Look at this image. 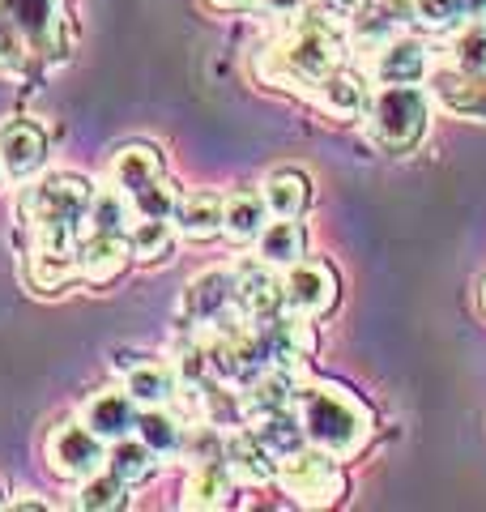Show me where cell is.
I'll return each instance as SVG.
<instances>
[{"mask_svg":"<svg viewBox=\"0 0 486 512\" xmlns=\"http://www.w3.org/2000/svg\"><path fill=\"white\" fill-rule=\"evenodd\" d=\"M214 9H248V5H256V0H209Z\"/></svg>","mask_w":486,"mask_h":512,"instance_id":"b9f144b4","label":"cell"},{"mask_svg":"<svg viewBox=\"0 0 486 512\" xmlns=\"http://www.w3.org/2000/svg\"><path fill=\"white\" fill-rule=\"evenodd\" d=\"M107 466V440L94 436L86 423H60L47 436V470L56 478H69V483H81V478L99 474Z\"/></svg>","mask_w":486,"mask_h":512,"instance_id":"8992f818","label":"cell"},{"mask_svg":"<svg viewBox=\"0 0 486 512\" xmlns=\"http://www.w3.org/2000/svg\"><path fill=\"white\" fill-rule=\"evenodd\" d=\"M448 69H457L465 77H482L486 82V22L461 26L448 43Z\"/></svg>","mask_w":486,"mask_h":512,"instance_id":"4dcf8cb0","label":"cell"},{"mask_svg":"<svg viewBox=\"0 0 486 512\" xmlns=\"http://www.w3.org/2000/svg\"><path fill=\"white\" fill-rule=\"evenodd\" d=\"M43 163H47V133L35 120L0 124V171L9 180H30Z\"/></svg>","mask_w":486,"mask_h":512,"instance_id":"4fadbf2b","label":"cell"},{"mask_svg":"<svg viewBox=\"0 0 486 512\" xmlns=\"http://www.w3.org/2000/svg\"><path fill=\"white\" fill-rule=\"evenodd\" d=\"M222 461H226V470L235 474V483H248V487L278 483V466H282V461L265 448V440L243 423L222 436Z\"/></svg>","mask_w":486,"mask_h":512,"instance_id":"9c48e42d","label":"cell"},{"mask_svg":"<svg viewBox=\"0 0 486 512\" xmlns=\"http://www.w3.org/2000/svg\"><path fill=\"white\" fill-rule=\"evenodd\" d=\"M299 372L295 367H265V372H256L248 384H243V410H248V419L256 414H269V410H286L290 402L299 397Z\"/></svg>","mask_w":486,"mask_h":512,"instance_id":"d6986e66","label":"cell"},{"mask_svg":"<svg viewBox=\"0 0 486 512\" xmlns=\"http://www.w3.org/2000/svg\"><path fill=\"white\" fill-rule=\"evenodd\" d=\"M137 436L154 448L158 461H171V457L184 453L188 427L180 423V414H175L171 406H141V414H137Z\"/></svg>","mask_w":486,"mask_h":512,"instance_id":"603a6c76","label":"cell"},{"mask_svg":"<svg viewBox=\"0 0 486 512\" xmlns=\"http://www.w3.org/2000/svg\"><path fill=\"white\" fill-rule=\"evenodd\" d=\"M235 500V474L226 470L222 457H209L197 461L184 478V508H201V512H214L226 508Z\"/></svg>","mask_w":486,"mask_h":512,"instance_id":"ac0fdd59","label":"cell"},{"mask_svg":"<svg viewBox=\"0 0 486 512\" xmlns=\"http://www.w3.org/2000/svg\"><path fill=\"white\" fill-rule=\"evenodd\" d=\"M175 201H180V192H175V184L167 180V175H158L154 184H145L141 192L128 197V205H133L137 218H158V222H171Z\"/></svg>","mask_w":486,"mask_h":512,"instance_id":"836d02e7","label":"cell"},{"mask_svg":"<svg viewBox=\"0 0 486 512\" xmlns=\"http://www.w3.org/2000/svg\"><path fill=\"white\" fill-rule=\"evenodd\" d=\"M26 60H30V47H26V39H22V30L13 26V18L5 13V5H0V69H5V73H18Z\"/></svg>","mask_w":486,"mask_h":512,"instance_id":"8d00e7d4","label":"cell"},{"mask_svg":"<svg viewBox=\"0 0 486 512\" xmlns=\"http://www.w3.org/2000/svg\"><path fill=\"white\" fill-rule=\"evenodd\" d=\"M312 103L324 111V116H333V120H354V116H363V111H367L371 94H367L359 73L333 69L329 77H320V82L312 86Z\"/></svg>","mask_w":486,"mask_h":512,"instance_id":"e0dca14e","label":"cell"},{"mask_svg":"<svg viewBox=\"0 0 486 512\" xmlns=\"http://www.w3.org/2000/svg\"><path fill=\"white\" fill-rule=\"evenodd\" d=\"M461 5H465V18L486 22V0H461Z\"/></svg>","mask_w":486,"mask_h":512,"instance_id":"60d3db41","label":"cell"},{"mask_svg":"<svg viewBox=\"0 0 486 512\" xmlns=\"http://www.w3.org/2000/svg\"><path fill=\"white\" fill-rule=\"evenodd\" d=\"M9 508L13 512H47V508H52V504H47V500H35V495H18V500H9Z\"/></svg>","mask_w":486,"mask_h":512,"instance_id":"f35d334b","label":"cell"},{"mask_svg":"<svg viewBox=\"0 0 486 512\" xmlns=\"http://www.w3.org/2000/svg\"><path fill=\"white\" fill-rule=\"evenodd\" d=\"M124 389L137 397V406H171L180 397V367L162 359L133 363L124 376Z\"/></svg>","mask_w":486,"mask_h":512,"instance_id":"7402d4cb","label":"cell"},{"mask_svg":"<svg viewBox=\"0 0 486 512\" xmlns=\"http://www.w3.org/2000/svg\"><path fill=\"white\" fill-rule=\"evenodd\" d=\"M137 397L128 393V389H107L99 397H90L86 402V414H81V423H86L94 436H103L107 444L111 440H124V436H133L137 431Z\"/></svg>","mask_w":486,"mask_h":512,"instance_id":"9a60e30c","label":"cell"},{"mask_svg":"<svg viewBox=\"0 0 486 512\" xmlns=\"http://www.w3.org/2000/svg\"><path fill=\"white\" fill-rule=\"evenodd\" d=\"M482 308H486V282H482Z\"/></svg>","mask_w":486,"mask_h":512,"instance_id":"7bdbcfd3","label":"cell"},{"mask_svg":"<svg viewBox=\"0 0 486 512\" xmlns=\"http://www.w3.org/2000/svg\"><path fill=\"white\" fill-rule=\"evenodd\" d=\"M248 427L256 431V436L265 440V448L273 457H295L299 448H307V431H303V419L295 410H269V414H256V419H248Z\"/></svg>","mask_w":486,"mask_h":512,"instance_id":"d4e9b609","label":"cell"},{"mask_svg":"<svg viewBox=\"0 0 486 512\" xmlns=\"http://www.w3.org/2000/svg\"><path fill=\"white\" fill-rule=\"evenodd\" d=\"M324 5H329L333 13H354V9H363L367 0H324Z\"/></svg>","mask_w":486,"mask_h":512,"instance_id":"ab89813d","label":"cell"},{"mask_svg":"<svg viewBox=\"0 0 486 512\" xmlns=\"http://www.w3.org/2000/svg\"><path fill=\"white\" fill-rule=\"evenodd\" d=\"M269 269L273 265H265V261H243L235 269V303L252 325H269V320H278L286 312L282 278H273Z\"/></svg>","mask_w":486,"mask_h":512,"instance_id":"30bf717a","label":"cell"},{"mask_svg":"<svg viewBox=\"0 0 486 512\" xmlns=\"http://www.w3.org/2000/svg\"><path fill=\"white\" fill-rule=\"evenodd\" d=\"M222 205L226 197L214 188H197V192H184L180 201H175V231H180L184 239H192V244H205V239H218L222 235Z\"/></svg>","mask_w":486,"mask_h":512,"instance_id":"2e32d148","label":"cell"},{"mask_svg":"<svg viewBox=\"0 0 486 512\" xmlns=\"http://www.w3.org/2000/svg\"><path fill=\"white\" fill-rule=\"evenodd\" d=\"M94 192L99 188L77 171H56V175H47V180L30 184L18 201V214L30 227V235H35V248L77 252V239L86 231V210H90Z\"/></svg>","mask_w":486,"mask_h":512,"instance_id":"3957f363","label":"cell"},{"mask_svg":"<svg viewBox=\"0 0 486 512\" xmlns=\"http://www.w3.org/2000/svg\"><path fill=\"white\" fill-rule=\"evenodd\" d=\"M171 222H158V218H133V227H128V248H133V261L141 265H158L171 256Z\"/></svg>","mask_w":486,"mask_h":512,"instance_id":"1f68e13d","label":"cell"},{"mask_svg":"<svg viewBox=\"0 0 486 512\" xmlns=\"http://www.w3.org/2000/svg\"><path fill=\"white\" fill-rule=\"evenodd\" d=\"M0 508H9V500H5V495H0Z\"/></svg>","mask_w":486,"mask_h":512,"instance_id":"ee69618b","label":"cell"},{"mask_svg":"<svg viewBox=\"0 0 486 512\" xmlns=\"http://www.w3.org/2000/svg\"><path fill=\"white\" fill-rule=\"evenodd\" d=\"M77 508H86V512H116L128 504V483H120L116 474H111L107 466L99 474H90V478H81L77 483Z\"/></svg>","mask_w":486,"mask_h":512,"instance_id":"d6a6232c","label":"cell"},{"mask_svg":"<svg viewBox=\"0 0 486 512\" xmlns=\"http://www.w3.org/2000/svg\"><path fill=\"white\" fill-rule=\"evenodd\" d=\"M107 470L116 474L120 483L137 487V483H145V478H154V470H158V453H154V448L145 444L141 436L111 440V448H107Z\"/></svg>","mask_w":486,"mask_h":512,"instance_id":"4316f807","label":"cell"},{"mask_svg":"<svg viewBox=\"0 0 486 512\" xmlns=\"http://www.w3.org/2000/svg\"><path fill=\"white\" fill-rule=\"evenodd\" d=\"M0 180H5V171H0Z\"/></svg>","mask_w":486,"mask_h":512,"instance_id":"f6af8a7d","label":"cell"},{"mask_svg":"<svg viewBox=\"0 0 486 512\" xmlns=\"http://www.w3.org/2000/svg\"><path fill=\"white\" fill-rule=\"evenodd\" d=\"M282 299H286V312L307 316V320L333 312V303H337V274H333V265L307 261V256H303V261H295L286 269V278H282Z\"/></svg>","mask_w":486,"mask_h":512,"instance_id":"ba28073f","label":"cell"},{"mask_svg":"<svg viewBox=\"0 0 486 512\" xmlns=\"http://www.w3.org/2000/svg\"><path fill=\"white\" fill-rule=\"evenodd\" d=\"M256 256H261L265 265L273 269H290L295 261H303L307 256V231L299 218H278L269 222V227L261 231V239H256Z\"/></svg>","mask_w":486,"mask_h":512,"instance_id":"cb8c5ba5","label":"cell"},{"mask_svg":"<svg viewBox=\"0 0 486 512\" xmlns=\"http://www.w3.org/2000/svg\"><path fill=\"white\" fill-rule=\"evenodd\" d=\"M435 99H440L448 111L469 120H486V82L482 77H465V73H440L435 77Z\"/></svg>","mask_w":486,"mask_h":512,"instance_id":"83f0119b","label":"cell"},{"mask_svg":"<svg viewBox=\"0 0 486 512\" xmlns=\"http://www.w3.org/2000/svg\"><path fill=\"white\" fill-rule=\"evenodd\" d=\"M342 56H346L342 22H337L333 13L303 9L299 26L265 56L261 73H265V82L282 86V90H295V86L312 90L320 77H329L333 69H342Z\"/></svg>","mask_w":486,"mask_h":512,"instance_id":"7a4b0ae2","label":"cell"},{"mask_svg":"<svg viewBox=\"0 0 486 512\" xmlns=\"http://www.w3.org/2000/svg\"><path fill=\"white\" fill-rule=\"evenodd\" d=\"M261 192H265V205H269L273 218H303L307 201H312V184H307V175L295 171V167L269 171Z\"/></svg>","mask_w":486,"mask_h":512,"instance_id":"484cf974","label":"cell"},{"mask_svg":"<svg viewBox=\"0 0 486 512\" xmlns=\"http://www.w3.org/2000/svg\"><path fill=\"white\" fill-rule=\"evenodd\" d=\"M111 188H120L124 197H133V192H141L145 184H154L162 171V154L154 146H145V141H128V146H120L116 154H111Z\"/></svg>","mask_w":486,"mask_h":512,"instance_id":"44dd1931","label":"cell"},{"mask_svg":"<svg viewBox=\"0 0 486 512\" xmlns=\"http://www.w3.org/2000/svg\"><path fill=\"white\" fill-rule=\"evenodd\" d=\"M278 487L299 508H333L346 495V474H342V461L337 457H329L324 448L307 444V448H299L295 457H282Z\"/></svg>","mask_w":486,"mask_h":512,"instance_id":"5b68a950","label":"cell"},{"mask_svg":"<svg viewBox=\"0 0 486 512\" xmlns=\"http://www.w3.org/2000/svg\"><path fill=\"white\" fill-rule=\"evenodd\" d=\"M371 77L380 86H414L427 77V47L405 35H388L371 56Z\"/></svg>","mask_w":486,"mask_h":512,"instance_id":"5bb4252c","label":"cell"},{"mask_svg":"<svg viewBox=\"0 0 486 512\" xmlns=\"http://www.w3.org/2000/svg\"><path fill=\"white\" fill-rule=\"evenodd\" d=\"M265 13H278V18H286V13H303L312 9V0H256Z\"/></svg>","mask_w":486,"mask_h":512,"instance_id":"74e56055","label":"cell"},{"mask_svg":"<svg viewBox=\"0 0 486 512\" xmlns=\"http://www.w3.org/2000/svg\"><path fill=\"white\" fill-rule=\"evenodd\" d=\"M235 303V269H205L180 295L184 325H214V320Z\"/></svg>","mask_w":486,"mask_h":512,"instance_id":"7c38bea8","label":"cell"},{"mask_svg":"<svg viewBox=\"0 0 486 512\" xmlns=\"http://www.w3.org/2000/svg\"><path fill=\"white\" fill-rule=\"evenodd\" d=\"M13 26L22 30L30 56L39 60H60L69 35H64V0H0Z\"/></svg>","mask_w":486,"mask_h":512,"instance_id":"52a82bcc","label":"cell"},{"mask_svg":"<svg viewBox=\"0 0 486 512\" xmlns=\"http://www.w3.org/2000/svg\"><path fill=\"white\" fill-rule=\"evenodd\" d=\"M26 278L35 291L56 295L69 282H77V252H56V248H30Z\"/></svg>","mask_w":486,"mask_h":512,"instance_id":"f1b7e54d","label":"cell"},{"mask_svg":"<svg viewBox=\"0 0 486 512\" xmlns=\"http://www.w3.org/2000/svg\"><path fill=\"white\" fill-rule=\"evenodd\" d=\"M397 26H418L414 22V0H376L371 5V22L367 30H376V35H397Z\"/></svg>","mask_w":486,"mask_h":512,"instance_id":"e575fe53","label":"cell"},{"mask_svg":"<svg viewBox=\"0 0 486 512\" xmlns=\"http://www.w3.org/2000/svg\"><path fill=\"white\" fill-rule=\"evenodd\" d=\"M431 103L418 86H380L367 103V133L384 154H410L427 133Z\"/></svg>","mask_w":486,"mask_h":512,"instance_id":"277c9868","label":"cell"},{"mask_svg":"<svg viewBox=\"0 0 486 512\" xmlns=\"http://www.w3.org/2000/svg\"><path fill=\"white\" fill-rule=\"evenodd\" d=\"M299 419L307 431V444L324 448L337 461H354L376 436V414L363 397H354L346 384L316 380L299 389Z\"/></svg>","mask_w":486,"mask_h":512,"instance_id":"6da1fadb","label":"cell"},{"mask_svg":"<svg viewBox=\"0 0 486 512\" xmlns=\"http://www.w3.org/2000/svg\"><path fill=\"white\" fill-rule=\"evenodd\" d=\"M133 205H128V197L120 188H99L86 210V231H99V235H128V227H133Z\"/></svg>","mask_w":486,"mask_h":512,"instance_id":"f546056e","label":"cell"},{"mask_svg":"<svg viewBox=\"0 0 486 512\" xmlns=\"http://www.w3.org/2000/svg\"><path fill=\"white\" fill-rule=\"evenodd\" d=\"M269 227V205L261 188H235L226 192L222 205V235L235 239V244H252L261 239V231Z\"/></svg>","mask_w":486,"mask_h":512,"instance_id":"ffe728a7","label":"cell"},{"mask_svg":"<svg viewBox=\"0 0 486 512\" xmlns=\"http://www.w3.org/2000/svg\"><path fill=\"white\" fill-rule=\"evenodd\" d=\"M465 18L461 0H414V22L423 30H448Z\"/></svg>","mask_w":486,"mask_h":512,"instance_id":"d590c367","label":"cell"},{"mask_svg":"<svg viewBox=\"0 0 486 512\" xmlns=\"http://www.w3.org/2000/svg\"><path fill=\"white\" fill-rule=\"evenodd\" d=\"M128 261H133V248H128V235H99V231H81L77 239V282L90 286H111Z\"/></svg>","mask_w":486,"mask_h":512,"instance_id":"8fae6325","label":"cell"}]
</instances>
